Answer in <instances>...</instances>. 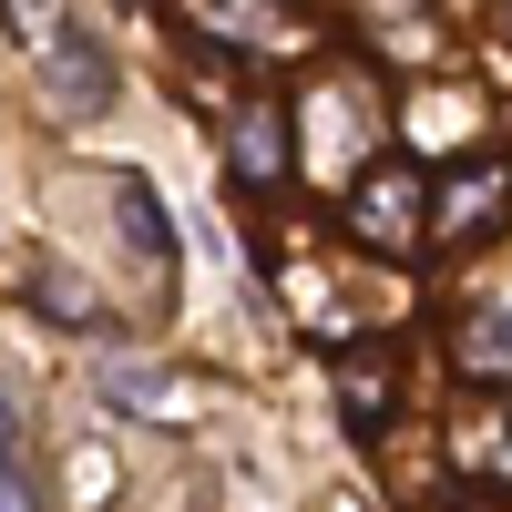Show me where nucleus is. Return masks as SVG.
Returning <instances> with one entry per match:
<instances>
[{
  "mask_svg": "<svg viewBox=\"0 0 512 512\" xmlns=\"http://www.w3.org/2000/svg\"><path fill=\"white\" fill-rule=\"evenodd\" d=\"M113 205H123V246H134L144 267L175 277V216H164V195H154L144 175H123V185H113Z\"/></svg>",
  "mask_w": 512,
  "mask_h": 512,
  "instance_id": "nucleus-3",
  "label": "nucleus"
},
{
  "mask_svg": "<svg viewBox=\"0 0 512 512\" xmlns=\"http://www.w3.org/2000/svg\"><path fill=\"white\" fill-rule=\"evenodd\" d=\"M236 175H256V185L277 175V123H267V113H256L246 134H236Z\"/></svg>",
  "mask_w": 512,
  "mask_h": 512,
  "instance_id": "nucleus-7",
  "label": "nucleus"
},
{
  "mask_svg": "<svg viewBox=\"0 0 512 512\" xmlns=\"http://www.w3.org/2000/svg\"><path fill=\"white\" fill-rule=\"evenodd\" d=\"M41 93H52V113H103L113 103V52L82 21H52L41 31Z\"/></svg>",
  "mask_w": 512,
  "mask_h": 512,
  "instance_id": "nucleus-1",
  "label": "nucleus"
},
{
  "mask_svg": "<svg viewBox=\"0 0 512 512\" xmlns=\"http://www.w3.org/2000/svg\"><path fill=\"white\" fill-rule=\"evenodd\" d=\"M103 400H113V410H134V420H175V410H185V400H175V379H154V369H113V379H103Z\"/></svg>",
  "mask_w": 512,
  "mask_h": 512,
  "instance_id": "nucleus-5",
  "label": "nucleus"
},
{
  "mask_svg": "<svg viewBox=\"0 0 512 512\" xmlns=\"http://www.w3.org/2000/svg\"><path fill=\"white\" fill-rule=\"evenodd\" d=\"M31 308L52 318V328H82V338H113V318H103L93 297H82V287L62 277V267H41V277H31Z\"/></svg>",
  "mask_w": 512,
  "mask_h": 512,
  "instance_id": "nucleus-4",
  "label": "nucleus"
},
{
  "mask_svg": "<svg viewBox=\"0 0 512 512\" xmlns=\"http://www.w3.org/2000/svg\"><path fill=\"white\" fill-rule=\"evenodd\" d=\"M349 216H359L369 246H410V236H420V175H410V164H379V175L359 185Z\"/></svg>",
  "mask_w": 512,
  "mask_h": 512,
  "instance_id": "nucleus-2",
  "label": "nucleus"
},
{
  "mask_svg": "<svg viewBox=\"0 0 512 512\" xmlns=\"http://www.w3.org/2000/svg\"><path fill=\"white\" fill-rule=\"evenodd\" d=\"M0 512H52V492L31 482V461H21V451H0Z\"/></svg>",
  "mask_w": 512,
  "mask_h": 512,
  "instance_id": "nucleus-6",
  "label": "nucleus"
},
{
  "mask_svg": "<svg viewBox=\"0 0 512 512\" xmlns=\"http://www.w3.org/2000/svg\"><path fill=\"white\" fill-rule=\"evenodd\" d=\"M0 451H21V390L0 379Z\"/></svg>",
  "mask_w": 512,
  "mask_h": 512,
  "instance_id": "nucleus-8",
  "label": "nucleus"
}]
</instances>
